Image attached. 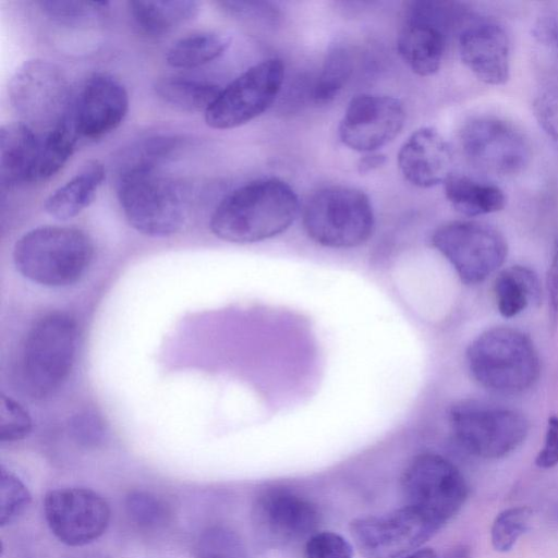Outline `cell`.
I'll use <instances>...</instances> for the list:
<instances>
[{
	"label": "cell",
	"mask_w": 558,
	"mask_h": 558,
	"mask_svg": "<svg viewBox=\"0 0 558 558\" xmlns=\"http://www.w3.org/2000/svg\"><path fill=\"white\" fill-rule=\"evenodd\" d=\"M219 4L229 13L236 16L258 17L266 22L276 23L277 11L269 3L259 1H222Z\"/></svg>",
	"instance_id": "cell-41"
},
{
	"label": "cell",
	"mask_w": 558,
	"mask_h": 558,
	"mask_svg": "<svg viewBox=\"0 0 558 558\" xmlns=\"http://www.w3.org/2000/svg\"><path fill=\"white\" fill-rule=\"evenodd\" d=\"M402 558H437V554L432 548H421Z\"/></svg>",
	"instance_id": "cell-46"
},
{
	"label": "cell",
	"mask_w": 558,
	"mask_h": 558,
	"mask_svg": "<svg viewBox=\"0 0 558 558\" xmlns=\"http://www.w3.org/2000/svg\"><path fill=\"white\" fill-rule=\"evenodd\" d=\"M452 161L449 144L432 126L413 132L398 154V166L404 179L422 189L445 183L452 174Z\"/></svg>",
	"instance_id": "cell-20"
},
{
	"label": "cell",
	"mask_w": 558,
	"mask_h": 558,
	"mask_svg": "<svg viewBox=\"0 0 558 558\" xmlns=\"http://www.w3.org/2000/svg\"><path fill=\"white\" fill-rule=\"evenodd\" d=\"M129 111L124 85L104 72L89 76L74 98L72 120L78 136L95 140L116 130Z\"/></svg>",
	"instance_id": "cell-18"
},
{
	"label": "cell",
	"mask_w": 558,
	"mask_h": 558,
	"mask_svg": "<svg viewBox=\"0 0 558 558\" xmlns=\"http://www.w3.org/2000/svg\"><path fill=\"white\" fill-rule=\"evenodd\" d=\"M445 195L460 214L476 217L501 210L507 203L504 191L489 182L451 174L444 183Z\"/></svg>",
	"instance_id": "cell-24"
},
{
	"label": "cell",
	"mask_w": 558,
	"mask_h": 558,
	"mask_svg": "<svg viewBox=\"0 0 558 558\" xmlns=\"http://www.w3.org/2000/svg\"><path fill=\"white\" fill-rule=\"evenodd\" d=\"M117 194L129 223L145 235L169 236L184 223L185 192L158 169L118 172Z\"/></svg>",
	"instance_id": "cell-5"
},
{
	"label": "cell",
	"mask_w": 558,
	"mask_h": 558,
	"mask_svg": "<svg viewBox=\"0 0 558 558\" xmlns=\"http://www.w3.org/2000/svg\"><path fill=\"white\" fill-rule=\"evenodd\" d=\"M405 110L390 96L357 95L350 100L339 124L341 142L351 149L373 153L390 143L402 130Z\"/></svg>",
	"instance_id": "cell-16"
},
{
	"label": "cell",
	"mask_w": 558,
	"mask_h": 558,
	"mask_svg": "<svg viewBox=\"0 0 558 558\" xmlns=\"http://www.w3.org/2000/svg\"><path fill=\"white\" fill-rule=\"evenodd\" d=\"M93 253V243L84 231L72 227L43 226L19 239L13 260L25 278L47 287H63L81 279Z\"/></svg>",
	"instance_id": "cell-3"
},
{
	"label": "cell",
	"mask_w": 558,
	"mask_h": 558,
	"mask_svg": "<svg viewBox=\"0 0 558 558\" xmlns=\"http://www.w3.org/2000/svg\"><path fill=\"white\" fill-rule=\"evenodd\" d=\"M352 72L350 51L343 46L331 48L314 84L312 97L316 104L332 101L345 86Z\"/></svg>",
	"instance_id": "cell-30"
},
{
	"label": "cell",
	"mask_w": 558,
	"mask_h": 558,
	"mask_svg": "<svg viewBox=\"0 0 558 558\" xmlns=\"http://www.w3.org/2000/svg\"><path fill=\"white\" fill-rule=\"evenodd\" d=\"M180 145V138L172 135H155L140 140L121 154L118 172L134 169H158L179 149Z\"/></svg>",
	"instance_id": "cell-29"
},
{
	"label": "cell",
	"mask_w": 558,
	"mask_h": 558,
	"mask_svg": "<svg viewBox=\"0 0 558 558\" xmlns=\"http://www.w3.org/2000/svg\"><path fill=\"white\" fill-rule=\"evenodd\" d=\"M71 558H106L105 556L100 555H80Z\"/></svg>",
	"instance_id": "cell-47"
},
{
	"label": "cell",
	"mask_w": 558,
	"mask_h": 558,
	"mask_svg": "<svg viewBox=\"0 0 558 558\" xmlns=\"http://www.w3.org/2000/svg\"><path fill=\"white\" fill-rule=\"evenodd\" d=\"M445 558H472L470 549L465 546H458L451 549Z\"/></svg>",
	"instance_id": "cell-45"
},
{
	"label": "cell",
	"mask_w": 558,
	"mask_h": 558,
	"mask_svg": "<svg viewBox=\"0 0 558 558\" xmlns=\"http://www.w3.org/2000/svg\"><path fill=\"white\" fill-rule=\"evenodd\" d=\"M125 510L136 525L148 530L163 527L171 517L170 509L163 500L144 490L129 493L125 498Z\"/></svg>",
	"instance_id": "cell-33"
},
{
	"label": "cell",
	"mask_w": 558,
	"mask_h": 558,
	"mask_svg": "<svg viewBox=\"0 0 558 558\" xmlns=\"http://www.w3.org/2000/svg\"><path fill=\"white\" fill-rule=\"evenodd\" d=\"M532 107L539 126L558 149V84L542 88Z\"/></svg>",
	"instance_id": "cell-38"
},
{
	"label": "cell",
	"mask_w": 558,
	"mask_h": 558,
	"mask_svg": "<svg viewBox=\"0 0 558 558\" xmlns=\"http://www.w3.org/2000/svg\"><path fill=\"white\" fill-rule=\"evenodd\" d=\"M547 293L550 328L555 330L558 325V242L547 274Z\"/></svg>",
	"instance_id": "cell-43"
},
{
	"label": "cell",
	"mask_w": 558,
	"mask_h": 558,
	"mask_svg": "<svg viewBox=\"0 0 558 558\" xmlns=\"http://www.w3.org/2000/svg\"><path fill=\"white\" fill-rule=\"evenodd\" d=\"M459 53L483 83L502 85L510 73V40L501 24L488 17H468L459 32Z\"/></svg>",
	"instance_id": "cell-19"
},
{
	"label": "cell",
	"mask_w": 558,
	"mask_h": 558,
	"mask_svg": "<svg viewBox=\"0 0 558 558\" xmlns=\"http://www.w3.org/2000/svg\"><path fill=\"white\" fill-rule=\"evenodd\" d=\"M194 0H133L128 2L136 29L149 37L160 38L193 20L199 12Z\"/></svg>",
	"instance_id": "cell-22"
},
{
	"label": "cell",
	"mask_w": 558,
	"mask_h": 558,
	"mask_svg": "<svg viewBox=\"0 0 558 558\" xmlns=\"http://www.w3.org/2000/svg\"><path fill=\"white\" fill-rule=\"evenodd\" d=\"M303 225L307 235L323 246L354 247L372 235L374 213L369 198L362 191L329 186L308 199Z\"/></svg>",
	"instance_id": "cell-7"
},
{
	"label": "cell",
	"mask_w": 558,
	"mask_h": 558,
	"mask_svg": "<svg viewBox=\"0 0 558 558\" xmlns=\"http://www.w3.org/2000/svg\"><path fill=\"white\" fill-rule=\"evenodd\" d=\"M532 35L543 46L558 51V3L549 4L539 12Z\"/></svg>",
	"instance_id": "cell-40"
},
{
	"label": "cell",
	"mask_w": 558,
	"mask_h": 558,
	"mask_svg": "<svg viewBox=\"0 0 558 558\" xmlns=\"http://www.w3.org/2000/svg\"><path fill=\"white\" fill-rule=\"evenodd\" d=\"M77 138L72 116L53 130L40 134L29 183L48 180L58 173L72 156Z\"/></svg>",
	"instance_id": "cell-27"
},
{
	"label": "cell",
	"mask_w": 558,
	"mask_h": 558,
	"mask_svg": "<svg viewBox=\"0 0 558 558\" xmlns=\"http://www.w3.org/2000/svg\"><path fill=\"white\" fill-rule=\"evenodd\" d=\"M105 175V167L101 162L88 161L74 177L46 198L44 205L46 213L59 220L77 216L93 203Z\"/></svg>",
	"instance_id": "cell-23"
},
{
	"label": "cell",
	"mask_w": 558,
	"mask_h": 558,
	"mask_svg": "<svg viewBox=\"0 0 558 558\" xmlns=\"http://www.w3.org/2000/svg\"><path fill=\"white\" fill-rule=\"evenodd\" d=\"M386 161V156L380 153H366L363 157L360 158L357 162V171L361 174L369 173L379 167H381Z\"/></svg>",
	"instance_id": "cell-44"
},
{
	"label": "cell",
	"mask_w": 558,
	"mask_h": 558,
	"mask_svg": "<svg viewBox=\"0 0 558 558\" xmlns=\"http://www.w3.org/2000/svg\"><path fill=\"white\" fill-rule=\"evenodd\" d=\"M38 3L49 19L66 26H77L96 20L109 4L107 1L71 0H41Z\"/></svg>",
	"instance_id": "cell-34"
},
{
	"label": "cell",
	"mask_w": 558,
	"mask_h": 558,
	"mask_svg": "<svg viewBox=\"0 0 558 558\" xmlns=\"http://www.w3.org/2000/svg\"><path fill=\"white\" fill-rule=\"evenodd\" d=\"M449 422L459 445L482 459L508 456L525 440L530 429L522 412L475 399L453 403Z\"/></svg>",
	"instance_id": "cell-8"
},
{
	"label": "cell",
	"mask_w": 558,
	"mask_h": 558,
	"mask_svg": "<svg viewBox=\"0 0 558 558\" xmlns=\"http://www.w3.org/2000/svg\"><path fill=\"white\" fill-rule=\"evenodd\" d=\"M195 558H248L241 536L222 525L206 529L195 546Z\"/></svg>",
	"instance_id": "cell-31"
},
{
	"label": "cell",
	"mask_w": 558,
	"mask_h": 558,
	"mask_svg": "<svg viewBox=\"0 0 558 558\" xmlns=\"http://www.w3.org/2000/svg\"><path fill=\"white\" fill-rule=\"evenodd\" d=\"M43 507L51 533L72 547L85 546L99 538L110 521L108 502L90 488L52 489L46 494Z\"/></svg>",
	"instance_id": "cell-15"
},
{
	"label": "cell",
	"mask_w": 558,
	"mask_h": 558,
	"mask_svg": "<svg viewBox=\"0 0 558 558\" xmlns=\"http://www.w3.org/2000/svg\"><path fill=\"white\" fill-rule=\"evenodd\" d=\"M496 305L501 316L511 318L530 304L539 303L542 290L537 274L530 267L513 265L502 269L494 282Z\"/></svg>",
	"instance_id": "cell-25"
},
{
	"label": "cell",
	"mask_w": 558,
	"mask_h": 558,
	"mask_svg": "<svg viewBox=\"0 0 558 558\" xmlns=\"http://www.w3.org/2000/svg\"><path fill=\"white\" fill-rule=\"evenodd\" d=\"M8 96L20 122L47 133L72 116L74 98L63 71L44 59L24 61L12 74Z\"/></svg>",
	"instance_id": "cell-6"
},
{
	"label": "cell",
	"mask_w": 558,
	"mask_h": 558,
	"mask_svg": "<svg viewBox=\"0 0 558 558\" xmlns=\"http://www.w3.org/2000/svg\"><path fill=\"white\" fill-rule=\"evenodd\" d=\"M465 357L474 380L495 393H523L535 385L541 373L533 341L511 327L483 331L470 343Z\"/></svg>",
	"instance_id": "cell-2"
},
{
	"label": "cell",
	"mask_w": 558,
	"mask_h": 558,
	"mask_svg": "<svg viewBox=\"0 0 558 558\" xmlns=\"http://www.w3.org/2000/svg\"><path fill=\"white\" fill-rule=\"evenodd\" d=\"M77 341L75 320L65 313H50L29 329L17 364L22 389L36 399L53 392L68 377Z\"/></svg>",
	"instance_id": "cell-4"
},
{
	"label": "cell",
	"mask_w": 558,
	"mask_h": 558,
	"mask_svg": "<svg viewBox=\"0 0 558 558\" xmlns=\"http://www.w3.org/2000/svg\"><path fill=\"white\" fill-rule=\"evenodd\" d=\"M31 494L25 484L10 470L0 472V525L15 522L28 508Z\"/></svg>",
	"instance_id": "cell-35"
},
{
	"label": "cell",
	"mask_w": 558,
	"mask_h": 558,
	"mask_svg": "<svg viewBox=\"0 0 558 558\" xmlns=\"http://www.w3.org/2000/svg\"><path fill=\"white\" fill-rule=\"evenodd\" d=\"M465 20L449 2H411L397 39L400 57L417 75H433L440 68L448 31Z\"/></svg>",
	"instance_id": "cell-12"
},
{
	"label": "cell",
	"mask_w": 558,
	"mask_h": 558,
	"mask_svg": "<svg viewBox=\"0 0 558 558\" xmlns=\"http://www.w3.org/2000/svg\"><path fill=\"white\" fill-rule=\"evenodd\" d=\"M304 558H353L352 545L331 531L315 532L305 542Z\"/></svg>",
	"instance_id": "cell-37"
},
{
	"label": "cell",
	"mask_w": 558,
	"mask_h": 558,
	"mask_svg": "<svg viewBox=\"0 0 558 558\" xmlns=\"http://www.w3.org/2000/svg\"><path fill=\"white\" fill-rule=\"evenodd\" d=\"M299 214V198L279 179H262L227 195L210 219L213 233L232 243L259 242L284 232Z\"/></svg>",
	"instance_id": "cell-1"
},
{
	"label": "cell",
	"mask_w": 558,
	"mask_h": 558,
	"mask_svg": "<svg viewBox=\"0 0 558 558\" xmlns=\"http://www.w3.org/2000/svg\"><path fill=\"white\" fill-rule=\"evenodd\" d=\"M72 438L84 447H97L105 437L101 420L93 412L76 414L69 423Z\"/></svg>",
	"instance_id": "cell-39"
},
{
	"label": "cell",
	"mask_w": 558,
	"mask_h": 558,
	"mask_svg": "<svg viewBox=\"0 0 558 558\" xmlns=\"http://www.w3.org/2000/svg\"><path fill=\"white\" fill-rule=\"evenodd\" d=\"M442 526L427 513L404 505L388 513L352 520L350 533L364 558H402L421 549Z\"/></svg>",
	"instance_id": "cell-10"
},
{
	"label": "cell",
	"mask_w": 558,
	"mask_h": 558,
	"mask_svg": "<svg viewBox=\"0 0 558 558\" xmlns=\"http://www.w3.org/2000/svg\"><path fill=\"white\" fill-rule=\"evenodd\" d=\"M284 77L279 59L254 64L221 89L205 113L207 125L228 130L243 125L265 112L278 96Z\"/></svg>",
	"instance_id": "cell-13"
},
{
	"label": "cell",
	"mask_w": 558,
	"mask_h": 558,
	"mask_svg": "<svg viewBox=\"0 0 558 558\" xmlns=\"http://www.w3.org/2000/svg\"><path fill=\"white\" fill-rule=\"evenodd\" d=\"M405 505L415 507L445 525L463 507L469 487L460 470L432 452L415 456L401 477Z\"/></svg>",
	"instance_id": "cell-11"
},
{
	"label": "cell",
	"mask_w": 558,
	"mask_h": 558,
	"mask_svg": "<svg viewBox=\"0 0 558 558\" xmlns=\"http://www.w3.org/2000/svg\"><path fill=\"white\" fill-rule=\"evenodd\" d=\"M252 522L258 538L268 545H287L308 538L316 532L319 513L308 500L283 489L262 493L252 508Z\"/></svg>",
	"instance_id": "cell-17"
},
{
	"label": "cell",
	"mask_w": 558,
	"mask_h": 558,
	"mask_svg": "<svg viewBox=\"0 0 558 558\" xmlns=\"http://www.w3.org/2000/svg\"><path fill=\"white\" fill-rule=\"evenodd\" d=\"M32 430V420L27 411L13 399L0 398V440L11 442L25 438Z\"/></svg>",
	"instance_id": "cell-36"
},
{
	"label": "cell",
	"mask_w": 558,
	"mask_h": 558,
	"mask_svg": "<svg viewBox=\"0 0 558 558\" xmlns=\"http://www.w3.org/2000/svg\"><path fill=\"white\" fill-rule=\"evenodd\" d=\"M460 143L470 163L488 174L520 173L531 159V146L524 134L494 116L468 120L460 131Z\"/></svg>",
	"instance_id": "cell-14"
},
{
	"label": "cell",
	"mask_w": 558,
	"mask_h": 558,
	"mask_svg": "<svg viewBox=\"0 0 558 558\" xmlns=\"http://www.w3.org/2000/svg\"><path fill=\"white\" fill-rule=\"evenodd\" d=\"M230 43V36L218 32L190 34L171 45L166 60L173 68H196L220 57Z\"/></svg>",
	"instance_id": "cell-28"
},
{
	"label": "cell",
	"mask_w": 558,
	"mask_h": 558,
	"mask_svg": "<svg viewBox=\"0 0 558 558\" xmlns=\"http://www.w3.org/2000/svg\"><path fill=\"white\" fill-rule=\"evenodd\" d=\"M154 92L162 102L175 110L206 113L219 96L221 88L205 81L182 76H163L156 80Z\"/></svg>",
	"instance_id": "cell-26"
},
{
	"label": "cell",
	"mask_w": 558,
	"mask_h": 558,
	"mask_svg": "<svg viewBox=\"0 0 558 558\" xmlns=\"http://www.w3.org/2000/svg\"><path fill=\"white\" fill-rule=\"evenodd\" d=\"M40 133L16 121L0 128V174L3 186L29 183Z\"/></svg>",
	"instance_id": "cell-21"
},
{
	"label": "cell",
	"mask_w": 558,
	"mask_h": 558,
	"mask_svg": "<svg viewBox=\"0 0 558 558\" xmlns=\"http://www.w3.org/2000/svg\"><path fill=\"white\" fill-rule=\"evenodd\" d=\"M533 511L527 506L511 507L495 518L490 529V542L495 550L506 553L527 531Z\"/></svg>",
	"instance_id": "cell-32"
},
{
	"label": "cell",
	"mask_w": 558,
	"mask_h": 558,
	"mask_svg": "<svg viewBox=\"0 0 558 558\" xmlns=\"http://www.w3.org/2000/svg\"><path fill=\"white\" fill-rule=\"evenodd\" d=\"M535 464L541 469L558 465V416L556 415H551L547 421L544 446L535 458Z\"/></svg>",
	"instance_id": "cell-42"
},
{
	"label": "cell",
	"mask_w": 558,
	"mask_h": 558,
	"mask_svg": "<svg viewBox=\"0 0 558 558\" xmlns=\"http://www.w3.org/2000/svg\"><path fill=\"white\" fill-rule=\"evenodd\" d=\"M434 247L465 284H478L505 262L508 244L495 227L477 221H451L432 236Z\"/></svg>",
	"instance_id": "cell-9"
}]
</instances>
